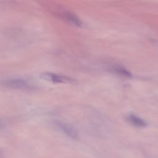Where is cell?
Masks as SVG:
<instances>
[{
	"label": "cell",
	"mask_w": 158,
	"mask_h": 158,
	"mask_svg": "<svg viewBox=\"0 0 158 158\" xmlns=\"http://www.w3.org/2000/svg\"><path fill=\"white\" fill-rule=\"evenodd\" d=\"M40 77L43 80L51 81L54 83H72L73 81V78H71L65 75L49 72L41 73Z\"/></svg>",
	"instance_id": "6da1fadb"
},
{
	"label": "cell",
	"mask_w": 158,
	"mask_h": 158,
	"mask_svg": "<svg viewBox=\"0 0 158 158\" xmlns=\"http://www.w3.org/2000/svg\"><path fill=\"white\" fill-rule=\"evenodd\" d=\"M4 84L8 87L19 89H27L31 88L28 82L20 78H14L6 80L4 82Z\"/></svg>",
	"instance_id": "7a4b0ae2"
},
{
	"label": "cell",
	"mask_w": 158,
	"mask_h": 158,
	"mask_svg": "<svg viewBox=\"0 0 158 158\" xmlns=\"http://www.w3.org/2000/svg\"><path fill=\"white\" fill-rule=\"evenodd\" d=\"M54 124L57 128H58L60 130H61L63 133L73 138H76L77 137V133L76 131L71 126L60 122H55Z\"/></svg>",
	"instance_id": "3957f363"
},
{
	"label": "cell",
	"mask_w": 158,
	"mask_h": 158,
	"mask_svg": "<svg viewBox=\"0 0 158 158\" xmlns=\"http://www.w3.org/2000/svg\"><path fill=\"white\" fill-rule=\"evenodd\" d=\"M127 120L131 124L137 127H144L146 126V122L143 119L135 115H129L127 117Z\"/></svg>",
	"instance_id": "277c9868"
},
{
	"label": "cell",
	"mask_w": 158,
	"mask_h": 158,
	"mask_svg": "<svg viewBox=\"0 0 158 158\" xmlns=\"http://www.w3.org/2000/svg\"><path fill=\"white\" fill-rule=\"evenodd\" d=\"M62 15L66 19V20L71 22L75 25L80 26L81 25V22L80 19L73 13L70 12H65L63 13Z\"/></svg>",
	"instance_id": "5b68a950"
},
{
	"label": "cell",
	"mask_w": 158,
	"mask_h": 158,
	"mask_svg": "<svg viewBox=\"0 0 158 158\" xmlns=\"http://www.w3.org/2000/svg\"><path fill=\"white\" fill-rule=\"evenodd\" d=\"M112 70L116 73L122 75L123 77H131V73L128 71L127 69H125V68L122 67H120V66H116L114 67L112 69Z\"/></svg>",
	"instance_id": "8992f818"
}]
</instances>
